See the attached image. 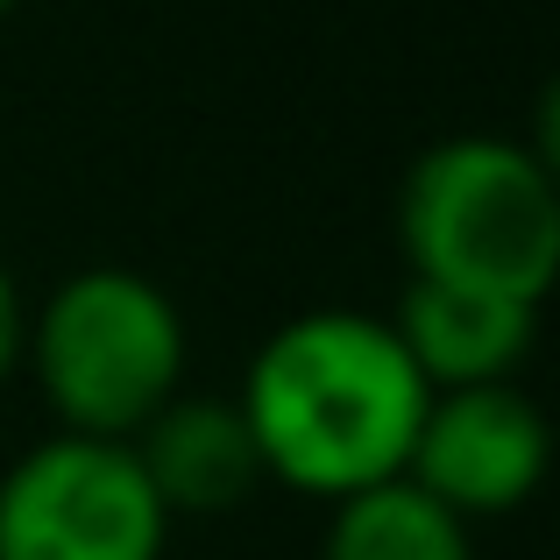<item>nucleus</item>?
<instances>
[{
	"label": "nucleus",
	"mask_w": 560,
	"mask_h": 560,
	"mask_svg": "<svg viewBox=\"0 0 560 560\" xmlns=\"http://www.w3.org/2000/svg\"><path fill=\"white\" fill-rule=\"evenodd\" d=\"M397 248L425 284H468L547 305L560 277V178L553 150L518 136H440L397 185Z\"/></svg>",
	"instance_id": "obj_2"
},
{
	"label": "nucleus",
	"mask_w": 560,
	"mask_h": 560,
	"mask_svg": "<svg viewBox=\"0 0 560 560\" xmlns=\"http://www.w3.org/2000/svg\"><path fill=\"white\" fill-rule=\"evenodd\" d=\"M14 8H22V0H0V22H8V14H14Z\"/></svg>",
	"instance_id": "obj_10"
},
{
	"label": "nucleus",
	"mask_w": 560,
	"mask_h": 560,
	"mask_svg": "<svg viewBox=\"0 0 560 560\" xmlns=\"http://www.w3.org/2000/svg\"><path fill=\"white\" fill-rule=\"evenodd\" d=\"M128 454H136L142 482L156 490V504L171 518H220L262 482V454H256L242 405L206 397V390H178L128 440Z\"/></svg>",
	"instance_id": "obj_7"
},
{
	"label": "nucleus",
	"mask_w": 560,
	"mask_h": 560,
	"mask_svg": "<svg viewBox=\"0 0 560 560\" xmlns=\"http://www.w3.org/2000/svg\"><path fill=\"white\" fill-rule=\"evenodd\" d=\"M539 313L547 305L405 277V291H397V305L383 319L397 327V341H405L411 370L425 376V390H476V383H518L525 355L539 341Z\"/></svg>",
	"instance_id": "obj_6"
},
{
	"label": "nucleus",
	"mask_w": 560,
	"mask_h": 560,
	"mask_svg": "<svg viewBox=\"0 0 560 560\" xmlns=\"http://www.w3.org/2000/svg\"><path fill=\"white\" fill-rule=\"evenodd\" d=\"M425 376L383 313L319 305L299 313L248 355L242 405L262 476L299 497L341 504L370 482L405 476L411 433L425 419Z\"/></svg>",
	"instance_id": "obj_1"
},
{
	"label": "nucleus",
	"mask_w": 560,
	"mask_h": 560,
	"mask_svg": "<svg viewBox=\"0 0 560 560\" xmlns=\"http://www.w3.org/2000/svg\"><path fill=\"white\" fill-rule=\"evenodd\" d=\"M171 511L128 440L50 433L0 476V560H164Z\"/></svg>",
	"instance_id": "obj_4"
},
{
	"label": "nucleus",
	"mask_w": 560,
	"mask_h": 560,
	"mask_svg": "<svg viewBox=\"0 0 560 560\" xmlns=\"http://www.w3.org/2000/svg\"><path fill=\"white\" fill-rule=\"evenodd\" d=\"M22 341H28V299H22V284H14V270L0 262V390L22 370Z\"/></svg>",
	"instance_id": "obj_9"
},
{
	"label": "nucleus",
	"mask_w": 560,
	"mask_h": 560,
	"mask_svg": "<svg viewBox=\"0 0 560 560\" xmlns=\"http://www.w3.org/2000/svg\"><path fill=\"white\" fill-rule=\"evenodd\" d=\"M22 370L57 411V433L136 440L185 390V313L156 277L93 262L28 313Z\"/></svg>",
	"instance_id": "obj_3"
},
{
	"label": "nucleus",
	"mask_w": 560,
	"mask_h": 560,
	"mask_svg": "<svg viewBox=\"0 0 560 560\" xmlns=\"http://www.w3.org/2000/svg\"><path fill=\"white\" fill-rule=\"evenodd\" d=\"M319 560H476V539L440 497H425L411 476H390L334 504Z\"/></svg>",
	"instance_id": "obj_8"
},
{
	"label": "nucleus",
	"mask_w": 560,
	"mask_h": 560,
	"mask_svg": "<svg viewBox=\"0 0 560 560\" xmlns=\"http://www.w3.org/2000/svg\"><path fill=\"white\" fill-rule=\"evenodd\" d=\"M553 468V425L525 383H476V390H433L411 433L405 476L454 511L462 525L511 518L539 497Z\"/></svg>",
	"instance_id": "obj_5"
}]
</instances>
